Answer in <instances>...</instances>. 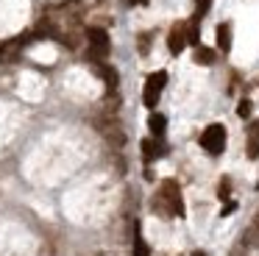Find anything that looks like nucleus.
I'll list each match as a JSON object with an SVG mask.
<instances>
[{"mask_svg": "<svg viewBox=\"0 0 259 256\" xmlns=\"http://www.w3.org/2000/svg\"><path fill=\"white\" fill-rule=\"evenodd\" d=\"M201 145H203V150L212 153V156L223 153V148H226V128L220 125V122L206 125V131L201 134Z\"/></svg>", "mask_w": 259, "mask_h": 256, "instance_id": "nucleus-1", "label": "nucleus"}, {"mask_svg": "<svg viewBox=\"0 0 259 256\" xmlns=\"http://www.w3.org/2000/svg\"><path fill=\"white\" fill-rule=\"evenodd\" d=\"M159 198L164 200V206H167L170 215H184V203H181V192H179V184L173 181V178H164L162 181V192H159Z\"/></svg>", "mask_w": 259, "mask_h": 256, "instance_id": "nucleus-2", "label": "nucleus"}, {"mask_svg": "<svg viewBox=\"0 0 259 256\" xmlns=\"http://www.w3.org/2000/svg\"><path fill=\"white\" fill-rule=\"evenodd\" d=\"M87 39H90V59L101 61L109 53V33L103 28H87Z\"/></svg>", "mask_w": 259, "mask_h": 256, "instance_id": "nucleus-3", "label": "nucleus"}, {"mask_svg": "<svg viewBox=\"0 0 259 256\" xmlns=\"http://www.w3.org/2000/svg\"><path fill=\"white\" fill-rule=\"evenodd\" d=\"M184 45H190V42H187V22H176V25L170 28L167 48H170V53H173V56H179L181 50H184Z\"/></svg>", "mask_w": 259, "mask_h": 256, "instance_id": "nucleus-4", "label": "nucleus"}, {"mask_svg": "<svg viewBox=\"0 0 259 256\" xmlns=\"http://www.w3.org/2000/svg\"><path fill=\"white\" fill-rule=\"evenodd\" d=\"M98 128H101V131H103V137H106L112 145H123V142H125V134H123V128H120L114 120H112V122H103V120H98Z\"/></svg>", "mask_w": 259, "mask_h": 256, "instance_id": "nucleus-5", "label": "nucleus"}, {"mask_svg": "<svg viewBox=\"0 0 259 256\" xmlns=\"http://www.w3.org/2000/svg\"><path fill=\"white\" fill-rule=\"evenodd\" d=\"M218 48L223 50V53L231 50V25L229 22H220L218 25Z\"/></svg>", "mask_w": 259, "mask_h": 256, "instance_id": "nucleus-6", "label": "nucleus"}, {"mask_svg": "<svg viewBox=\"0 0 259 256\" xmlns=\"http://www.w3.org/2000/svg\"><path fill=\"white\" fill-rule=\"evenodd\" d=\"M148 128H151V134H156V137H162L164 128H167V117L159 114V111H153L151 117H148Z\"/></svg>", "mask_w": 259, "mask_h": 256, "instance_id": "nucleus-7", "label": "nucleus"}, {"mask_svg": "<svg viewBox=\"0 0 259 256\" xmlns=\"http://www.w3.org/2000/svg\"><path fill=\"white\" fill-rule=\"evenodd\" d=\"M159 95H162V89H156L153 83H145V92H142V100H145L148 109H153V106L159 103Z\"/></svg>", "mask_w": 259, "mask_h": 256, "instance_id": "nucleus-8", "label": "nucleus"}, {"mask_svg": "<svg viewBox=\"0 0 259 256\" xmlns=\"http://www.w3.org/2000/svg\"><path fill=\"white\" fill-rule=\"evenodd\" d=\"M187 42L190 45H201V31H198V17H192L190 22H187Z\"/></svg>", "mask_w": 259, "mask_h": 256, "instance_id": "nucleus-9", "label": "nucleus"}, {"mask_svg": "<svg viewBox=\"0 0 259 256\" xmlns=\"http://www.w3.org/2000/svg\"><path fill=\"white\" fill-rule=\"evenodd\" d=\"M195 61H198V64H214V50L198 45V48H195Z\"/></svg>", "mask_w": 259, "mask_h": 256, "instance_id": "nucleus-10", "label": "nucleus"}, {"mask_svg": "<svg viewBox=\"0 0 259 256\" xmlns=\"http://www.w3.org/2000/svg\"><path fill=\"white\" fill-rule=\"evenodd\" d=\"M95 70L101 72V78H103V81H106V83H109V87H112V89L117 87V72H114L112 67H106V64H95Z\"/></svg>", "mask_w": 259, "mask_h": 256, "instance_id": "nucleus-11", "label": "nucleus"}, {"mask_svg": "<svg viewBox=\"0 0 259 256\" xmlns=\"http://www.w3.org/2000/svg\"><path fill=\"white\" fill-rule=\"evenodd\" d=\"M156 153H159L156 142H153V139H142V156H145V161H153Z\"/></svg>", "mask_w": 259, "mask_h": 256, "instance_id": "nucleus-12", "label": "nucleus"}, {"mask_svg": "<svg viewBox=\"0 0 259 256\" xmlns=\"http://www.w3.org/2000/svg\"><path fill=\"white\" fill-rule=\"evenodd\" d=\"M148 83H153L156 89H164V83H167V72H164V70L151 72V75H148Z\"/></svg>", "mask_w": 259, "mask_h": 256, "instance_id": "nucleus-13", "label": "nucleus"}, {"mask_svg": "<svg viewBox=\"0 0 259 256\" xmlns=\"http://www.w3.org/2000/svg\"><path fill=\"white\" fill-rule=\"evenodd\" d=\"M245 245H251V248H259V226H251L245 231Z\"/></svg>", "mask_w": 259, "mask_h": 256, "instance_id": "nucleus-14", "label": "nucleus"}, {"mask_svg": "<svg viewBox=\"0 0 259 256\" xmlns=\"http://www.w3.org/2000/svg\"><path fill=\"white\" fill-rule=\"evenodd\" d=\"M251 111H253L251 100H240V103H237V114H240L242 120H248V117H251Z\"/></svg>", "mask_w": 259, "mask_h": 256, "instance_id": "nucleus-15", "label": "nucleus"}, {"mask_svg": "<svg viewBox=\"0 0 259 256\" xmlns=\"http://www.w3.org/2000/svg\"><path fill=\"white\" fill-rule=\"evenodd\" d=\"M248 159H259V137H248Z\"/></svg>", "mask_w": 259, "mask_h": 256, "instance_id": "nucleus-16", "label": "nucleus"}, {"mask_svg": "<svg viewBox=\"0 0 259 256\" xmlns=\"http://www.w3.org/2000/svg\"><path fill=\"white\" fill-rule=\"evenodd\" d=\"M134 256H151V250H148V245L142 242L140 237H134Z\"/></svg>", "mask_w": 259, "mask_h": 256, "instance_id": "nucleus-17", "label": "nucleus"}, {"mask_svg": "<svg viewBox=\"0 0 259 256\" xmlns=\"http://www.w3.org/2000/svg\"><path fill=\"white\" fill-rule=\"evenodd\" d=\"M137 42H140V53L142 56H148V50H151V33H140V39H137Z\"/></svg>", "mask_w": 259, "mask_h": 256, "instance_id": "nucleus-18", "label": "nucleus"}, {"mask_svg": "<svg viewBox=\"0 0 259 256\" xmlns=\"http://www.w3.org/2000/svg\"><path fill=\"white\" fill-rule=\"evenodd\" d=\"M229 192H231V181H229V178H223V181H220V187H218L220 200H226V198H229Z\"/></svg>", "mask_w": 259, "mask_h": 256, "instance_id": "nucleus-19", "label": "nucleus"}, {"mask_svg": "<svg viewBox=\"0 0 259 256\" xmlns=\"http://www.w3.org/2000/svg\"><path fill=\"white\" fill-rule=\"evenodd\" d=\"M248 137H259V120L251 122V128H248Z\"/></svg>", "mask_w": 259, "mask_h": 256, "instance_id": "nucleus-20", "label": "nucleus"}, {"mask_svg": "<svg viewBox=\"0 0 259 256\" xmlns=\"http://www.w3.org/2000/svg\"><path fill=\"white\" fill-rule=\"evenodd\" d=\"M234 209H237V203H231V200H229V203H226L223 209H220V215H231Z\"/></svg>", "mask_w": 259, "mask_h": 256, "instance_id": "nucleus-21", "label": "nucleus"}, {"mask_svg": "<svg viewBox=\"0 0 259 256\" xmlns=\"http://www.w3.org/2000/svg\"><path fill=\"white\" fill-rule=\"evenodd\" d=\"M253 226H259V211H256V217H253Z\"/></svg>", "mask_w": 259, "mask_h": 256, "instance_id": "nucleus-22", "label": "nucleus"}, {"mask_svg": "<svg viewBox=\"0 0 259 256\" xmlns=\"http://www.w3.org/2000/svg\"><path fill=\"white\" fill-rule=\"evenodd\" d=\"M192 256H206V253H203V250H195V253H192Z\"/></svg>", "mask_w": 259, "mask_h": 256, "instance_id": "nucleus-23", "label": "nucleus"}, {"mask_svg": "<svg viewBox=\"0 0 259 256\" xmlns=\"http://www.w3.org/2000/svg\"><path fill=\"white\" fill-rule=\"evenodd\" d=\"M0 56H3V50H0Z\"/></svg>", "mask_w": 259, "mask_h": 256, "instance_id": "nucleus-24", "label": "nucleus"}, {"mask_svg": "<svg viewBox=\"0 0 259 256\" xmlns=\"http://www.w3.org/2000/svg\"><path fill=\"white\" fill-rule=\"evenodd\" d=\"M256 189H259V184H256Z\"/></svg>", "mask_w": 259, "mask_h": 256, "instance_id": "nucleus-25", "label": "nucleus"}, {"mask_svg": "<svg viewBox=\"0 0 259 256\" xmlns=\"http://www.w3.org/2000/svg\"><path fill=\"white\" fill-rule=\"evenodd\" d=\"M142 3H145V0H142Z\"/></svg>", "mask_w": 259, "mask_h": 256, "instance_id": "nucleus-26", "label": "nucleus"}]
</instances>
